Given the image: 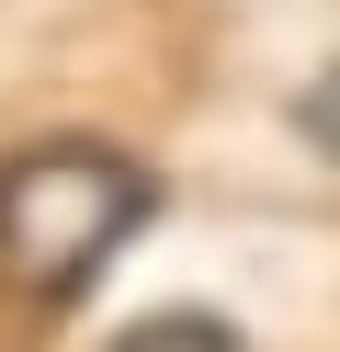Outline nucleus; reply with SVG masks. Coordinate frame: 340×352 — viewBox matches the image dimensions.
I'll return each instance as SVG.
<instances>
[{"mask_svg":"<svg viewBox=\"0 0 340 352\" xmlns=\"http://www.w3.org/2000/svg\"><path fill=\"white\" fill-rule=\"evenodd\" d=\"M113 352H249L227 318H204V307H159V318H136Z\"/></svg>","mask_w":340,"mask_h":352,"instance_id":"nucleus-2","label":"nucleus"},{"mask_svg":"<svg viewBox=\"0 0 340 352\" xmlns=\"http://www.w3.org/2000/svg\"><path fill=\"white\" fill-rule=\"evenodd\" d=\"M148 205H159L148 160H125V148H102V137L12 148V160H0V273L57 307V296H80V284L148 228Z\"/></svg>","mask_w":340,"mask_h":352,"instance_id":"nucleus-1","label":"nucleus"},{"mask_svg":"<svg viewBox=\"0 0 340 352\" xmlns=\"http://www.w3.org/2000/svg\"><path fill=\"white\" fill-rule=\"evenodd\" d=\"M295 125H306V137H317V148H329V160H340V69L295 91Z\"/></svg>","mask_w":340,"mask_h":352,"instance_id":"nucleus-3","label":"nucleus"}]
</instances>
